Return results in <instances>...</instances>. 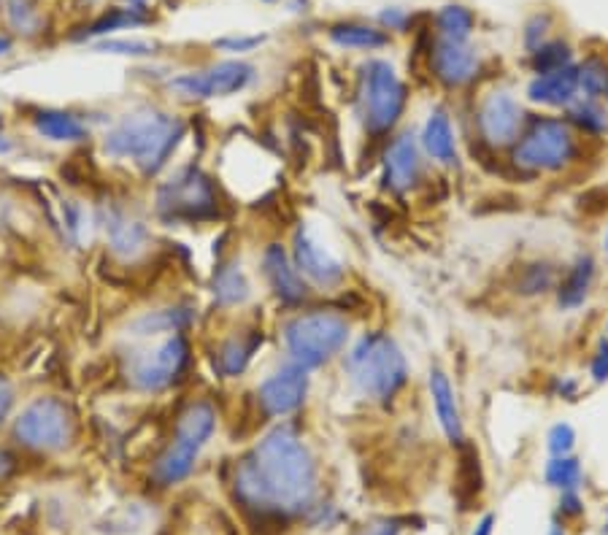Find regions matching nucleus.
Listing matches in <instances>:
<instances>
[{
	"label": "nucleus",
	"mask_w": 608,
	"mask_h": 535,
	"mask_svg": "<svg viewBox=\"0 0 608 535\" xmlns=\"http://www.w3.org/2000/svg\"><path fill=\"white\" fill-rule=\"evenodd\" d=\"M233 495L246 514L273 522L300 517L314 508L317 463L295 427L276 425L238 460Z\"/></svg>",
	"instance_id": "f257e3e1"
},
{
	"label": "nucleus",
	"mask_w": 608,
	"mask_h": 535,
	"mask_svg": "<svg viewBox=\"0 0 608 535\" xmlns=\"http://www.w3.org/2000/svg\"><path fill=\"white\" fill-rule=\"evenodd\" d=\"M184 138V122L160 109L133 111L122 117L103 138V152L114 160H128L146 176H155L168 165Z\"/></svg>",
	"instance_id": "f03ea898"
},
{
	"label": "nucleus",
	"mask_w": 608,
	"mask_h": 535,
	"mask_svg": "<svg viewBox=\"0 0 608 535\" xmlns=\"http://www.w3.org/2000/svg\"><path fill=\"white\" fill-rule=\"evenodd\" d=\"M346 379L365 400L387 406L409 384V360L390 333H363L346 352Z\"/></svg>",
	"instance_id": "7ed1b4c3"
},
{
	"label": "nucleus",
	"mask_w": 608,
	"mask_h": 535,
	"mask_svg": "<svg viewBox=\"0 0 608 535\" xmlns=\"http://www.w3.org/2000/svg\"><path fill=\"white\" fill-rule=\"evenodd\" d=\"M282 338L290 363L300 365L303 371H314L344 352L352 338V325L336 311H303L284 322Z\"/></svg>",
	"instance_id": "20e7f679"
},
{
	"label": "nucleus",
	"mask_w": 608,
	"mask_h": 535,
	"mask_svg": "<svg viewBox=\"0 0 608 535\" xmlns=\"http://www.w3.org/2000/svg\"><path fill=\"white\" fill-rule=\"evenodd\" d=\"M579 155V133L565 119L538 117L527 122L517 144L511 146V163L522 173H560Z\"/></svg>",
	"instance_id": "39448f33"
},
{
	"label": "nucleus",
	"mask_w": 608,
	"mask_h": 535,
	"mask_svg": "<svg viewBox=\"0 0 608 535\" xmlns=\"http://www.w3.org/2000/svg\"><path fill=\"white\" fill-rule=\"evenodd\" d=\"M360 119L371 138L390 136L409 106V90L387 60H371L360 73Z\"/></svg>",
	"instance_id": "423d86ee"
},
{
	"label": "nucleus",
	"mask_w": 608,
	"mask_h": 535,
	"mask_svg": "<svg viewBox=\"0 0 608 535\" xmlns=\"http://www.w3.org/2000/svg\"><path fill=\"white\" fill-rule=\"evenodd\" d=\"M155 206L157 214L173 225L209 222L219 214L217 187L198 165H184L160 184Z\"/></svg>",
	"instance_id": "0eeeda50"
},
{
	"label": "nucleus",
	"mask_w": 608,
	"mask_h": 535,
	"mask_svg": "<svg viewBox=\"0 0 608 535\" xmlns=\"http://www.w3.org/2000/svg\"><path fill=\"white\" fill-rule=\"evenodd\" d=\"M187 363H190V344L182 333H176V336H165L152 349L133 354L125 376L133 390L152 395V392L168 390L182 379Z\"/></svg>",
	"instance_id": "6e6552de"
},
{
	"label": "nucleus",
	"mask_w": 608,
	"mask_h": 535,
	"mask_svg": "<svg viewBox=\"0 0 608 535\" xmlns=\"http://www.w3.org/2000/svg\"><path fill=\"white\" fill-rule=\"evenodd\" d=\"M71 409L57 398H38L14 422V438L33 452H63L73 441Z\"/></svg>",
	"instance_id": "1a4fd4ad"
},
{
	"label": "nucleus",
	"mask_w": 608,
	"mask_h": 535,
	"mask_svg": "<svg viewBox=\"0 0 608 535\" xmlns=\"http://www.w3.org/2000/svg\"><path fill=\"white\" fill-rule=\"evenodd\" d=\"M252 79H255V68L249 63H244V60H222V63L209 65L203 71L176 76L168 87L182 98L211 100L244 92L252 84Z\"/></svg>",
	"instance_id": "9d476101"
},
{
	"label": "nucleus",
	"mask_w": 608,
	"mask_h": 535,
	"mask_svg": "<svg viewBox=\"0 0 608 535\" xmlns=\"http://www.w3.org/2000/svg\"><path fill=\"white\" fill-rule=\"evenodd\" d=\"M527 125V111L522 109L511 92L495 90L490 95H484L476 111V130L479 138L490 149H509L517 144V138L522 136V130Z\"/></svg>",
	"instance_id": "9b49d317"
},
{
	"label": "nucleus",
	"mask_w": 608,
	"mask_h": 535,
	"mask_svg": "<svg viewBox=\"0 0 608 535\" xmlns=\"http://www.w3.org/2000/svg\"><path fill=\"white\" fill-rule=\"evenodd\" d=\"M290 257L300 276H303L306 284H311V287H317V290L322 292H333L344 284V263H341L330 249L319 244L306 227H298V230H295Z\"/></svg>",
	"instance_id": "f8f14e48"
},
{
	"label": "nucleus",
	"mask_w": 608,
	"mask_h": 535,
	"mask_svg": "<svg viewBox=\"0 0 608 535\" xmlns=\"http://www.w3.org/2000/svg\"><path fill=\"white\" fill-rule=\"evenodd\" d=\"M306 395H309V371L287 363L257 387V406L263 417L284 419L306 403Z\"/></svg>",
	"instance_id": "ddd939ff"
},
{
	"label": "nucleus",
	"mask_w": 608,
	"mask_h": 535,
	"mask_svg": "<svg viewBox=\"0 0 608 535\" xmlns=\"http://www.w3.org/2000/svg\"><path fill=\"white\" fill-rule=\"evenodd\" d=\"M422 157L425 155L419 149V138L411 133H398L392 138L382 157L384 190H390L392 195H409L411 190H417L425 173Z\"/></svg>",
	"instance_id": "4468645a"
},
{
	"label": "nucleus",
	"mask_w": 608,
	"mask_h": 535,
	"mask_svg": "<svg viewBox=\"0 0 608 535\" xmlns=\"http://www.w3.org/2000/svg\"><path fill=\"white\" fill-rule=\"evenodd\" d=\"M100 227L106 233L109 249L119 260H136L152 244V233L144 219L136 217L122 203H109L100 209Z\"/></svg>",
	"instance_id": "2eb2a0df"
},
{
	"label": "nucleus",
	"mask_w": 608,
	"mask_h": 535,
	"mask_svg": "<svg viewBox=\"0 0 608 535\" xmlns=\"http://www.w3.org/2000/svg\"><path fill=\"white\" fill-rule=\"evenodd\" d=\"M430 71L449 90H463L476 82V76L481 73L479 52L468 41L460 44V41L438 38L436 44L430 46Z\"/></svg>",
	"instance_id": "dca6fc26"
},
{
	"label": "nucleus",
	"mask_w": 608,
	"mask_h": 535,
	"mask_svg": "<svg viewBox=\"0 0 608 535\" xmlns=\"http://www.w3.org/2000/svg\"><path fill=\"white\" fill-rule=\"evenodd\" d=\"M263 276L271 292L284 306H300L309 300V284L300 276L290 252L282 244H268L263 252Z\"/></svg>",
	"instance_id": "f3484780"
},
{
	"label": "nucleus",
	"mask_w": 608,
	"mask_h": 535,
	"mask_svg": "<svg viewBox=\"0 0 608 535\" xmlns=\"http://www.w3.org/2000/svg\"><path fill=\"white\" fill-rule=\"evenodd\" d=\"M527 100L546 109H568L579 98V68L565 65L560 71L533 76L525 90Z\"/></svg>",
	"instance_id": "a211bd4d"
},
{
	"label": "nucleus",
	"mask_w": 608,
	"mask_h": 535,
	"mask_svg": "<svg viewBox=\"0 0 608 535\" xmlns=\"http://www.w3.org/2000/svg\"><path fill=\"white\" fill-rule=\"evenodd\" d=\"M427 390H430V403L436 411V419L441 430H444L446 441L452 446L465 444V427L463 414H460V403H457V392H454L452 381L441 368H433L427 376Z\"/></svg>",
	"instance_id": "6ab92c4d"
},
{
	"label": "nucleus",
	"mask_w": 608,
	"mask_h": 535,
	"mask_svg": "<svg viewBox=\"0 0 608 535\" xmlns=\"http://www.w3.org/2000/svg\"><path fill=\"white\" fill-rule=\"evenodd\" d=\"M419 149L430 163L441 165V168H452L457 165V136H454V125L449 111L436 109L430 111L422 136H419Z\"/></svg>",
	"instance_id": "aec40b11"
},
{
	"label": "nucleus",
	"mask_w": 608,
	"mask_h": 535,
	"mask_svg": "<svg viewBox=\"0 0 608 535\" xmlns=\"http://www.w3.org/2000/svg\"><path fill=\"white\" fill-rule=\"evenodd\" d=\"M198 454H200L198 446L173 438V444L165 446V452L155 460L152 479H155L160 487H176V484H182V481L195 471Z\"/></svg>",
	"instance_id": "412c9836"
},
{
	"label": "nucleus",
	"mask_w": 608,
	"mask_h": 535,
	"mask_svg": "<svg viewBox=\"0 0 608 535\" xmlns=\"http://www.w3.org/2000/svg\"><path fill=\"white\" fill-rule=\"evenodd\" d=\"M592 282H595V260L590 254L579 257L576 263L565 271V276L557 282V306L563 311H576L590 298Z\"/></svg>",
	"instance_id": "4be33fe9"
},
{
	"label": "nucleus",
	"mask_w": 608,
	"mask_h": 535,
	"mask_svg": "<svg viewBox=\"0 0 608 535\" xmlns=\"http://www.w3.org/2000/svg\"><path fill=\"white\" fill-rule=\"evenodd\" d=\"M214 430H217V409L209 400H192L176 419V438L198 446V449L209 444Z\"/></svg>",
	"instance_id": "5701e85b"
},
{
	"label": "nucleus",
	"mask_w": 608,
	"mask_h": 535,
	"mask_svg": "<svg viewBox=\"0 0 608 535\" xmlns=\"http://www.w3.org/2000/svg\"><path fill=\"white\" fill-rule=\"evenodd\" d=\"M33 127H36L38 136L52 141V144H79V141L90 136L87 125L76 114H71V111H38L36 117H33Z\"/></svg>",
	"instance_id": "b1692460"
},
{
	"label": "nucleus",
	"mask_w": 608,
	"mask_h": 535,
	"mask_svg": "<svg viewBox=\"0 0 608 535\" xmlns=\"http://www.w3.org/2000/svg\"><path fill=\"white\" fill-rule=\"evenodd\" d=\"M211 290H214V300H217L222 309L244 306L246 300L252 298V284H249L244 268L236 260L219 265L217 271H214Z\"/></svg>",
	"instance_id": "393cba45"
},
{
	"label": "nucleus",
	"mask_w": 608,
	"mask_h": 535,
	"mask_svg": "<svg viewBox=\"0 0 608 535\" xmlns=\"http://www.w3.org/2000/svg\"><path fill=\"white\" fill-rule=\"evenodd\" d=\"M327 36L341 49H357V52H376L390 44V36L384 30L363 22H338L327 30Z\"/></svg>",
	"instance_id": "a878e982"
},
{
	"label": "nucleus",
	"mask_w": 608,
	"mask_h": 535,
	"mask_svg": "<svg viewBox=\"0 0 608 535\" xmlns=\"http://www.w3.org/2000/svg\"><path fill=\"white\" fill-rule=\"evenodd\" d=\"M260 344H263V336H257V333L227 338L225 344L219 346V354H217V365L219 371H222V376H227V379L241 376V373L246 371V365L252 363L255 349Z\"/></svg>",
	"instance_id": "bb28decb"
},
{
	"label": "nucleus",
	"mask_w": 608,
	"mask_h": 535,
	"mask_svg": "<svg viewBox=\"0 0 608 535\" xmlns=\"http://www.w3.org/2000/svg\"><path fill=\"white\" fill-rule=\"evenodd\" d=\"M192 322V314L187 309H163V311H152V314H144L141 319L133 322V336L136 338H152V336H165V333H182L184 327Z\"/></svg>",
	"instance_id": "cd10ccee"
},
{
	"label": "nucleus",
	"mask_w": 608,
	"mask_h": 535,
	"mask_svg": "<svg viewBox=\"0 0 608 535\" xmlns=\"http://www.w3.org/2000/svg\"><path fill=\"white\" fill-rule=\"evenodd\" d=\"M460 471H457V498L463 503V508H471L476 500L481 498L484 490V476H481L479 452L476 446H460Z\"/></svg>",
	"instance_id": "c85d7f7f"
},
{
	"label": "nucleus",
	"mask_w": 608,
	"mask_h": 535,
	"mask_svg": "<svg viewBox=\"0 0 608 535\" xmlns=\"http://www.w3.org/2000/svg\"><path fill=\"white\" fill-rule=\"evenodd\" d=\"M573 130L587 133V136H603L608 133V114L598 106V100L576 98L568 106V119H565Z\"/></svg>",
	"instance_id": "c756f323"
},
{
	"label": "nucleus",
	"mask_w": 608,
	"mask_h": 535,
	"mask_svg": "<svg viewBox=\"0 0 608 535\" xmlns=\"http://www.w3.org/2000/svg\"><path fill=\"white\" fill-rule=\"evenodd\" d=\"M473 25H476L473 11L460 6V3H449L436 14L438 38H444V41H460L463 44V41L471 38Z\"/></svg>",
	"instance_id": "7c9ffc66"
},
{
	"label": "nucleus",
	"mask_w": 608,
	"mask_h": 535,
	"mask_svg": "<svg viewBox=\"0 0 608 535\" xmlns=\"http://www.w3.org/2000/svg\"><path fill=\"white\" fill-rule=\"evenodd\" d=\"M544 479L549 487L560 492L579 490L581 484V465L576 457L563 454V457H552L544 468Z\"/></svg>",
	"instance_id": "2f4dec72"
},
{
	"label": "nucleus",
	"mask_w": 608,
	"mask_h": 535,
	"mask_svg": "<svg viewBox=\"0 0 608 535\" xmlns=\"http://www.w3.org/2000/svg\"><path fill=\"white\" fill-rule=\"evenodd\" d=\"M571 63H573V52L565 41H544L538 49L530 52V65H533V73H536V76L560 71V68H565V65Z\"/></svg>",
	"instance_id": "473e14b6"
},
{
	"label": "nucleus",
	"mask_w": 608,
	"mask_h": 535,
	"mask_svg": "<svg viewBox=\"0 0 608 535\" xmlns=\"http://www.w3.org/2000/svg\"><path fill=\"white\" fill-rule=\"evenodd\" d=\"M552 287H557V273H554V268L549 263H530L519 271V295L533 298V295H544V292H549Z\"/></svg>",
	"instance_id": "72a5a7b5"
},
{
	"label": "nucleus",
	"mask_w": 608,
	"mask_h": 535,
	"mask_svg": "<svg viewBox=\"0 0 608 535\" xmlns=\"http://www.w3.org/2000/svg\"><path fill=\"white\" fill-rule=\"evenodd\" d=\"M579 92L590 100L603 98L608 92V65L600 57H590L579 65Z\"/></svg>",
	"instance_id": "f704fd0d"
},
{
	"label": "nucleus",
	"mask_w": 608,
	"mask_h": 535,
	"mask_svg": "<svg viewBox=\"0 0 608 535\" xmlns=\"http://www.w3.org/2000/svg\"><path fill=\"white\" fill-rule=\"evenodd\" d=\"M141 11L144 9H133V6H130V9H111L109 14H103V17L87 30V36H106V33H114V30L138 28V25H144L146 22Z\"/></svg>",
	"instance_id": "c9c22d12"
},
{
	"label": "nucleus",
	"mask_w": 608,
	"mask_h": 535,
	"mask_svg": "<svg viewBox=\"0 0 608 535\" xmlns=\"http://www.w3.org/2000/svg\"><path fill=\"white\" fill-rule=\"evenodd\" d=\"M573 446H576V433L568 422H557V425L549 430L546 436V449L552 452V457H563V454H571Z\"/></svg>",
	"instance_id": "e433bc0d"
},
{
	"label": "nucleus",
	"mask_w": 608,
	"mask_h": 535,
	"mask_svg": "<svg viewBox=\"0 0 608 535\" xmlns=\"http://www.w3.org/2000/svg\"><path fill=\"white\" fill-rule=\"evenodd\" d=\"M87 211L76 203V200H65L63 203V227L65 233L73 238V241H82L84 233H87Z\"/></svg>",
	"instance_id": "4c0bfd02"
},
{
	"label": "nucleus",
	"mask_w": 608,
	"mask_h": 535,
	"mask_svg": "<svg viewBox=\"0 0 608 535\" xmlns=\"http://www.w3.org/2000/svg\"><path fill=\"white\" fill-rule=\"evenodd\" d=\"M9 19L14 28L25 30V33H33L38 25V14L30 9L28 0H9Z\"/></svg>",
	"instance_id": "58836bf2"
},
{
	"label": "nucleus",
	"mask_w": 608,
	"mask_h": 535,
	"mask_svg": "<svg viewBox=\"0 0 608 535\" xmlns=\"http://www.w3.org/2000/svg\"><path fill=\"white\" fill-rule=\"evenodd\" d=\"M98 49L100 52H111V55L144 57V55H152V49H155V46L146 44V41H103Z\"/></svg>",
	"instance_id": "ea45409f"
},
{
	"label": "nucleus",
	"mask_w": 608,
	"mask_h": 535,
	"mask_svg": "<svg viewBox=\"0 0 608 535\" xmlns=\"http://www.w3.org/2000/svg\"><path fill=\"white\" fill-rule=\"evenodd\" d=\"M549 25H552V19L546 17V14H536V17L527 22V25H525V46L530 49V52L544 44Z\"/></svg>",
	"instance_id": "a19ab883"
},
{
	"label": "nucleus",
	"mask_w": 608,
	"mask_h": 535,
	"mask_svg": "<svg viewBox=\"0 0 608 535\" xmlns=\"http://www.w3.org/2000/svg\"><path fill=\"white\" fill-rule=\"evenodd\" d=\"M400 530H403V519H373V522H368V525L357 527L354 530V535H400Z\"/></svg>",
	"instance_id": "79ce46f5"
},
{
	"label": "nucleus",
	"mask_w": 608,
	"mask_h": 535,
	"mask_svg": "<svg viewBox=\"0 0 608 535\" xmlns=\"http://www.w3.org/2000/svg\"><path fill=\"white\" fill-rule=\"evenodd\" d=\"M260 44H263V36H230V38H219L214 46L225 49V52H238V55H244V52H252V49Z\"/></svg>",
	"instance_id": "37998d69"
},
{
	"label": "nucleus",
	"mask_w": 608,
	"mask_h": 535,
	"mask_svg": "<svg viewBox=\"0 0 608 535\" xmlns=\"http://www.w3.org/2000/svg\"><path fill=\"white\" fill-rule=\"evenodd\" d=\"M590 376L595 384H603V381H608V341H600L598 349H595V354H592Z\"/></svg>",
	"instance_id": "c03bdc74"
},
{
	"label": "nucleus",
	"mask_w": 608,
	"mask_h": 535,
	"mask_svg": "<svg viewBox=\"0 0 608 535\" xmlns=\"http://www.w3.org/2000/svg\"><path fill=\"white\" fill-rule=\"evenodd\" d=\"M379 22L384 25V30H398V33H406V28L411 25L409 11L403 9H384L379 14Z\"/></svg>",
	"instance_id": "a18cd8bd"
},
{
	"label": "nucleus",
	"mask_w": 608,
	"mask_h": 535,
	"mask_svg": "<svg viewBox=\"0 0 608 535\" xmlns=\"http://www.w3.org/2000/svg\"><path fill=\"white\" fill-rule=\"evenodd\" d=\"M552 395L560 400H576V395H579V381L573 379V376H554Z\"/></svg>",
	"instance_id": "49530a36"
},
{
	"label": "nucleus",
	"mask_w": 608,
	"mask_h": 535,
	"mask_svg": "<svg viewBox=\"0 0 608 535\" xmlns=\"http://www.w3.org/2000/svg\"><path fill=\"white\" fill-rule=\"evenodd\" d=\"M584 514V503H581L579 492L568 490L560 495V517L565 519H576Z\"/></svg>",
	"instance_id": "de8ad7c7"
},
{
	"label": "nucleus",
	"mask_w": 608,
	"mask_h": 535,
	"mask_svg": "<svg viewBox=\"0 0 608 535\" xmlns=\"http://www.w3.org/2000/svg\"><path fill=\"white\" fill-rule=\"evenodd\" d=\"M11 406H14V387L6 376H0V422L9 417Z\"/></svg>",
	"instance_id": "09e8293b"
},
{
	"label": "nucleus",
	"mask_w": 608,
	"mask_h": 535,
	"mask_svg": "<svg viewBox=\"0 0 608 535\" xmlns=\"http://www.w3.org/2000/svg\"><path fill=\"white\" fill-rule=\"evenodd\" d=\"M11 471H14V457L6 449H0V481L11 476Z\"/></svg>",
	"instance_id": "8fccbe9b"
},
{
	"label": "nucleus",
	"mask_w": 608,
	"mask_h": 535,
	"mask_svg": "<svg viewBox=\"0 0 608 535\" xmlns=\"http://www.w3.org/2000/svg\"><path fill=\"white\" fill-rule=\"evenodd\" d=\"M492 527H495V517L487 514V517H481V522L476 525V530H473L471 535H492Z\"/></svg>",
	"instance_id": "3c124183"
},
{
	"label": "nucleus",
	"mask_w": 608,
	"mask_h": 535,
	"mask_svg": "<svg viewBox=\"0 0 608 535\" xmlns=\"http://www.w3.org/2000/svg\"><path fill=\"white\" fill-rule=\"evenodd\" d=\"M11 49V41L6 36H0V57L6 55V52H9Z\"/></svg>",
	"instance_id": "603ef678"
},
{
	"label": "nucleus",
	"mask_w": 608,
	"mask_h": 535,
	"mask_svg": "<svg viewBox=\"0 0 608 535\" xmlns=\"http://www.w3.org/2000/svg\"><path fill=\"white\" fill-rule=\"evenodd\" d=\"M549 535H565V527H560L557 522H554V525L549 527Z\"/></svg>",
	"instance_id": "864d4df0"
},
{
	"label": "nucleus",
	"mask_w": 608,
	"mask_h": 535,
	"mask_svg": "<svg viewBox=\"0 0 608 535\" xmlns=\"http://www.w3.org/2000/svg\"><path fill=\"white\" fill-rule=\"evenodd\" d=\"M603 533L608 535V511H606V527H603Z\"/></svg>",
	"instance_id": "5fc2aeb1"
},
{
	"label": "nucleus",
	"mask_w": 608,
	"mask_h": 535,
	"mask_svg": "<svg viewBox=\"0 0 608 535\" xmlns=\"http://www.w3.org/2000/svg\"><path fill=\"white\" fill-rule=\"evenodd\" d=\"M606 249H608V233H606Z\"/></svg>",
	"instance_id": "6e6d98bb"
},
{
	"label": "nucleus",
	"mask_w": 608,
	"mask_h": 535,
	"mask_svg": "<svg viewBox=\"0 0 608 535\" xmlns=\"http://www.w3.org/2000/svg\"><path fill=\"white\" fill-rule=\"evenodd\" d=\"M0 127H3V119H0Z\"/></svg>",
	"instance_id": "4d7b16f0"
},
{
	"label": "nucleus",
	"mask_w": 608,
	"mask_h": 535,
	"mask_svg": "<svg viewBox=\"0 0 608 535\" xmlns=\"http://www.w3.org/2000/svg\"><path fill=\"white\" fill-rule=\"evenodd\" d=\"M268 3H273V0H268Z\"/></svg>",
	"instance_id": "13d9d810"
},
{
	"label": "nucleus",
	"mask_w": 608,
	"mask_h": 535,
	"mask_svg": "<svg viewBox=\"0 0 608 535\" xmlns=\"http://www.w3.org/2000/svg\"><path fill=\"white\" fill-rule=\"evenodd\" d=\"M606 98H608V92H606Z\"/></svg>",
	"instance_id": "bf43d9fd"
}]
</instances>
